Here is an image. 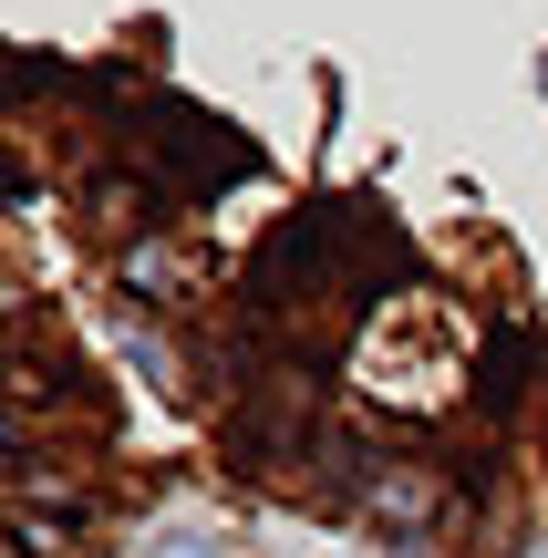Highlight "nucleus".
<instances>
[{
  "mask_svg": "<svg viewBox=\"0 0 548 558\" xmlns=\"http://www.w3.org/2000/svg\"><path fill=\"white\" fill-rule=\"evenodd\" d=\"M124 290H135V300H197L207 290V259L186 239H156V228H145V239L124 248Z\"/></svg>",
  "mask_w": 548,
  "mask_h": 558,
  "instance_id": "1",
  "label": "nucleus"
},
{
  "mask_svg": "<svg viewBox=\"0 0 548 558\" xmlns=\"http://www.w3.org/2000/svg\"><path fill=\"white\" fill-rule=\"evenodd\" d=\"M363 497L383 507V518H404V527H425V518H435V476H425V465H373Z\"/></svg>",
  "mask_w": 548,
  "mask_h": 558,
  "instance_id": "2",
  "label": "nucleus"
},
{
  "mask_svg": "<svg viewBox=\"0 0 548 558\" xmlns=\"http://www.w3.org/2000/svg\"><path fill=\"white\" fill-rule=\"evenodd\" d=\"M124 352H135V373L156 383V393H186V352H176V341H156V331H124Z\"/></svg>",
  "mask_w": 548,
  "mask_h": 558,
  "instance_id": "3",
  "label": "nucleus"
}]
</instances>
